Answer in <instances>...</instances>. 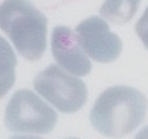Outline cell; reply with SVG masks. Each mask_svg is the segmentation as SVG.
Returning <instances> with one entry per match:
<instances>
[{
    "label": "cell",
    "instance_id": "277c9868",
    "mask_svg": "<svg viewBox=\"0 0 148 139\" xmlns=\"http://www.w3.org/2000/svg\"><path fill=\"white\" fill-rule=\"evenodd\" d=\"M34 88L60 112L74 113L87 100V87L65 69L51 65L34 79Z\"/></svg>",
    "mask_w": 148,
    "mask_h": 139
},
{
    "label": "cell",
    "instance_id": "6da1fadb",
    "mask_svg": "<svg viewBox=\"0 0 148 139\" xmlns=\"http://www.w3.org/2000/svg\"><path fill=\"white\" fill-rule=\"evenodd\" d=\"M147 108V99L140 91L129 86H114L97 98L90 121L103 135L125 137L144 121Z\"/></svg>",
    "mask_w": 148,
    "mask_h": 139
},
{
    "label": "cell",
    "instance_id": "ba28073f",
    "mask_svg": "<svg viewBox=\"0 0 148 139\" xmlns=\"http://www.w3.org/2000/svg\"><path fill=\"white\" fill-rule=\"evenodd\" d=\"M135 30L138 36L140 38L142 43L144 44V47L148 49V7L147 9L144 10V13L142 14L140 20L136 22Z\"/></svg>",
    "mask_w": 148,
    "mask_h": 139
},
{
    "label": "cell",
    "instance_id": "8992f818",
    "mask_svg": "<svg viewBox=\"0 0 148 139\" xmlns=\"http://www.w3.org/2000/svg\"><path fill=\"white\" fill-rule=\"evenodd\" d=\"M52 55L57 64L77 77H83L91 72L88 55L83 51L77 34L66 26H57L52 33Z\"/></svg>",
    "mask_w": 148,
    "mask_h": 139
},
{
    "label": "cell",
    "instance_id": "7a4b0ae2",
    "mask_svg": "<svg viewBox=\"0 0 148 139\" xmlns=\"http://www.w3.org/2000/svg\"><path fill=\"white\" fill-rule=\"evenodd\" d=\"M1 30L29 61L43 56L47 47V18L29 0H4L0 9Z\"/></svg>",
    "mask_w": 148,
    "mask_h": 139
},
{
    "label": "cell",
    "instance_id": "5b68a950",
    "mask_svg": "<svg viewBox=\"0 0 148 139\" xmlns=\"http://www.w3.org/2000/svg\"><path fill=\"white\" fill-rule=\"evenodd\" d=\"M75 34L83 51L94 61L108 64L121 55L122 42L101 18L90 17L84 20L77 26Z\"/></svg>",
    "mask_w": 148,
    "mask_h": 139
},
{
    "label": "cell",
    "instance_id": "3957f363",
    "mask_svg": "<svg viewBox=\"0 0 148 139\" xmlns=\"http://www.w3.org/2000/svg\"><path fill=\"white\" fill-rule=\"evenodd\" d=\"M56 122V112L30 90H18L7 105L5 124L14 134L43 135L52 131Z\"/></svg>",
    "mask_w": 148,
    "mask_h": 139
},
{
    "label": "cell",
    "instance_id": "52a82bcc",
    "mask_svg": "<svg viewBox=\"0 0 148 139\" xmlns=\"http://www.w3.org/2000/svg\"><path fill=\"white\" fill-rule=\"evenodd\" d=\"M140 0H105L100 7L103 18L116 25H123L134 17Z\"/></svg>",
    "mask_w": 148,
    "mask_h": 139
}]
</instances>
